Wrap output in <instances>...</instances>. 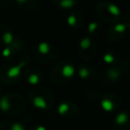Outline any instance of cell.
I'll use <instances>...</instances> for the list:
<instances>
[{
  "label": "cell",
  "instance_id": "obj_1",
  "mask_svg": "<svg viewBox=\"0 0 130 130\" xmlns=\"http://www.w3.org/2000/svg\"><path fill=\"white\" fill-rule=\"evenodd\" d=\"M30 57L25 54L16 62L4 63L0 65V82L5 85L17 83L22 77L24 68L30 65Z\"/></svg>",
  "mask_w": 130,
  "mask_h": 130
},
{
  "label": "cell",
  "instance_id": "obj_2",
  "mask_svg": "<svg viewBox=\"0 0 130 130\" xmlns=\"http://www.w3.org/2000/svg\"><path fill=\"white\" fill-rule=\"evenodd\" d=\"M26 99L17 92H6L0 96V112L8 117L22 114L26 108Z\"/></svg>",
  "mask_w": 130,
  "mask_h": 130
},
{
  "label": "cell",
  "instance_id": "obj_3",
  "mask_svg": "<svg viewBox=\"0 0 130 130\" xmlns=\"http://www.w3.org/2000/svg\"><path fill=\"white\" fill-rule=\"evenodd\" d=\"M26 101L37 110L49 111L55 106V94L48 87L36 86L27 93Z\"/></svg>",
  "mask_w": 130,
  "mask_h": 130
},
{
  "label": "cell",
  "instance_id": "obj_4",
  "mask_svg": "<svg viewBox=\"0 0 130 130\" xmlns=\"http://www.w3.org/2000/svg\"><path fill=\"white\" fill-rule=\"evenodd\" d=\"M76 75V66L69 60H61L55 63L50 72V81L56 85H64L70 82Z\"/></svg>",
  "mask_w": 130,
  "mask_h": 130
},
{
  "label": "cell",
  "instance_id": "obj_5",
  "mask_svg": "<svg viewBox=\"0 0 130 130\" xmlns=\"http://www.w3.org/2000/svg\"><path fill=\"white\" fill-rule=\"evenodd\" d=\"M94 11L101 22H106L110 25L122 20V11L113 2L101 1L95 5Z\"/></svg>",
  "mask_w": 130,
  "mask_h": 130
},
{
  "label": "cell",
  "instance_id": "obj_6",
  "mask_svg": "<svg viewBox=\"0 0 130 130\" xmlns=\"http://www.w3.org/2000/svg\"><path fill=\"white\" fill-rule=\"evenodd\" d=\"M32 56L40 63L55 64L60 58V51L55 45L44 41L35 45L32 49Z\"/></svg>",
  "mask_w": 130,
  "mask_h": 130
},
{
  "label": "cell",
  "instance_id": "obj_7",
  "mask_svg": "<svg viewBox=\"0 0 130 130\" xmlns=\"http://www.w3.org/2000/svg\"><path fill=\"white\" fill-rule=\"evenodd\" d=\"M26 43L22 38H18L13 44L3 47L1 50V57L6 61V63L16 62L23 55H25Z\"/></svg>",
  "mask_w": 130,
  "mask_h": 130
},
{
  "label": "cell",
  "instance_id": "obj_8",
  "mask_svg": "<svg viewBox=\"0 0 130 130\" xmlns=\"http://www.w3.org/2000/svg\"><path fill=\"white\" fill-rule=\"evenodd\" d=\"M76 50H77L78 56L84 61L92 60L95 57L98 52L96 45L93 39H91L88 36H83L78 40Z\"/></svg>",
  "mask_w": 130,
  "mask_h": 130
},
{
  "label": "cell",
  "instance_id": "obj_9",
  "mask_svg": "<svg viewBox=\"0 0 130 130\" xmlns=\"http://www.w3.org/2000/svg\"><path fill=\"white\" fill-rule=\"evenodd\" d=\"M99 105L106 114H116L120 111L122 102L119 95L113 92H105L99 99Z\"/></svg>",
  "mask_w": 130,
  "mask_h": 130
},
{
  "label": "cell",
  "instance_id": "obj_10",
  "mask_svg": "<svg viewBox=\"0 0 130 130\" xmlns=\"http://www.w3.org/2000/svg\"><path fill=\"white\" fill-rule=\"evenodd\" d=\"M56 112L59 117L65 120H75L80 114V109L74 102L64 100L57 105Z\"/></svg>",
  "mask_w": 130,
  "mask_h": 130
},
{
  "label": "cell",
  "instance_id": "obj_11",
  "mask_svg": "<svg viewBox=\"0 0 130 130\" xmlns=\"http://www.w3.org/2000/svg\"><path fill=\"white\" fill-rule=\"evenodd\" d=\"M122 76H123V72L120 65H115V66H106L105 69L102 71L101 75H99V78L103 84L112 85L120 82Z\"/></svg>",
  "mask_w": 130,
  "mask_h": 130
},
{
  "label": "cell",
  "instance_id": "obj_12",
  "mask_svg": "<svg viewBox=\"0 0 130 130\" xmlns=\"http://www.w3.org/2000/svg\"><path fill=\"white\" fill-rule=\"evenodd\" d=\"M99 75L100 73L98 69L89 63L83 62V63H79L76 66V76L84 82L96 81L99 79Z\"/></svg>",
  "mask_w": 130,
  "mask_h": 130
},
{
  "label": "cell",
  "instance_id": "obj_13",
  "mask_svg": "<svg viewBox=\"0 0 130 130\" xmlns=\"http://www.w3.org/2000/svg\"><path fill=\"white\" fill-rule=\"evenodd\" d=\"M22 77L27 84L35 86V87L42 84L45 79V75L42 69L37 66H30V65L24 68Z\"/></svg>",
  "mask_w": 130,
  "mask_h": 130
},
{
  "label": "cell",
  "instance_id": "obj_14",
  "mask_svg": "<svg viewBox=\"0 0 130 130\" xmlns=\"http://www.w3.org/2000/svg\"><path fill=\"white\" fill-rule=\"evenodd\" d=\"M127 31H128L127 25L123 20H121L119 22L110 25L106 34V39L110 43H118L126 37Z\"/></svg>",
  "mask_w": 130,
  "mask_h": 130
},
{
  "label": "cell",
  "instance_id": "obj_15",
  "mask_svg": "<svg viewBox=\"0 0 130 130\" xmlns=\"http://www.w3.org/2000/svg\"><path fill=\"white\" fill-rule=\"evenodd\" d=\"M112 126L114 130H130V111H119L115 114Z\"/></svg>",
  "mask_w": 130,
  "mask_h": 130
},
{
  "label": "cell",
  "instance_id": "obj_16",
  "mask_svg": "<svg viewBox=\"0 0 130 130\" xmlns=\"http://www.w3.org/2000/svg\"><path fill=\"white\" fill-rule=\"evenodd\" d=\"M19 37L5 23L0 22V46L6 47L13 44Z\"/></svg>",
  "mask_w": 130,
  "mask_h": 130
},
{
  "label": "cell",
  "instance_id": "obj_17",
  "mask_svg": "<svg viewBox=\"0 0 130 130\" xmlns=\"http://www.w3.org/2000/svg\"><path fill=\"white\" fill-rule=\"evenodd\" d=\"M122 60V56L119 51L115 49H108L107 51L104 52L102 56V62L106 66H115V65H120Z\"/></svg>",
  "mask_w": 130,
  "mask_h": 130
},
{
  "label": "cell",
  "instance_id": "obj_18",
  "mask_svg": "<svg viewBox=\"0 0 130 130\" xmlns=\"http://www.w3.org/2000/svg\"><path fill=\"white\" fill-rule=\"evenodd\" d=\"M66 23L71 28L78 29L84 24V16L79 11H70L66 16Z\"/></svg>",
  "mask_w": 130,
  "mask_h": 130
},
{
  "label": "cell",
  "instance_id": "obj_19",
  "mask_svg": "<svg viewBox=\"0 0 130 130\" xmlns=\"http://www.w3.org/2000/svg\"><path fill=\"white\" fill-rule=\"evenodd\" d=\"M0 130H28V127L23 121L4 120L0 122Z\"/></svg>",
  "mask_w": 130,
  "mask_h": 130
},
{
  "label": "cell",
  "instance_id": "obj_20",
  "mask_svg": "<svg viewBox=\"0 0 130 130\" xmlns=\"http://www.w3.org/2000/svg\"><path fill=\"white\" fill-rule=\"evenodd\" d=\"M102 29H103V25L100 20H91L86 25V32H87L86 36L93 39L100 36V34L102 32Z\"/></svg>",
  "mask_w": 130,
  "mask_h": 130
},
{
  "label": "cell",
  "instance_id": "obj_21",
  "mask_svg": "<svg viewBox=\"0 0 130 130\" xmlns=\"http://www.w3.org/2000/svg\"><path fill=\"white\" fill-rule=\"evenodd\" d=\"M16 6L24 12H32L38 6V0H14Z\"/></svg>",
  "mask_w": 130,
  "mask_h": 130
},
{
  "label": "cell",
  "instance_id": "obj_22",
  "mask_svg": "<svg viewBox=\"0 0 130 130\" xmlns=\"http://www.w3.org/2000/svg\"><path fill=\"white\" fill-rule=\"evenodd\" d=\"M54 6L62 10H72L79 3V0H51Z\"/></svg>",
  "mask_w": 130,
  "mask_h": 130
},
{
  "label": "cell",
  "instance_id": "obj_23",
  "mask_svg": "<svg viewBox=\"0 0 130 130\" xmlns=\"http://www.w3.org/2000/svg\"><path fill=\"white\" fill-rule=\"evenodd\" d=\"M120 67L122 69V72L130 77V54L122 57V60H121V63H120Z\"/></svg>",
  "mask_w": 130,
  "mask_h": 130
},
{
  "label": "cell",
  "instance_id": "obj_24",
  "mask_svg": "<svg viewBox=\"0 0 130 130\" xmlns=\"http://www.w3.org/2000/svg\"><path fill=\"white\" fill-rule=\"evenodd\" d=\"M28 130H48V128L41 123H34L30 125Z\"/></svg>",
  "mask_w": 130,
  "mask_h": 130
},
{
  "label": "cell",
  "instance_id": "obj_25",
  "mask_svg": "<svg viewBox=\"0 0 130 130\" xmlns=\"http://www.w3.org/2000/svg\"><path fill=\"white\" fill-rule=\"evenodd\" d=\"M122 20L125 22V24L127 25L128 29H130V10L127 11L124 16H122Z\"/></svg>",
  "mask_w": 130,
  "mask_h": 130
},
{
  "label": "cell",
  "instance_id": "obj_26",
  "mask_svg": "<svg viewBox=\"0 0 130 130\" xmlns=\"http://www.w3.org/2000/svg\"><path fill=\"white\" fill-rule=\"evenodd\" d=\"M13 0H0V9L7 7Z\"/></svg>",
  "mask_w": 130,
  "mask_h": 130
},
{
  "label": "cell",
  "instance_id": "obj_27",
  "mask_svg": "<svg viewBox=\"0 0 130 130\" xmlns=\"http://www.w3.org/2000/svg\"><path fill=\"white\" fill-rule=\"evenodd\" d=\"M2 95V90H1V86H0V96Z\"/></svg>",
  "mask_w": 130,
  "mask_h": 130
}]
</instances>
